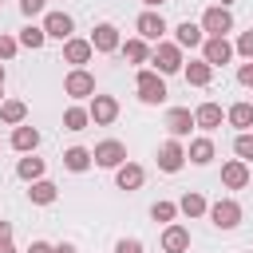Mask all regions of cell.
Segmentation results:
<instances>
[{"mask_svg": "<svg viewBox=\"0 0 253 253\" xmlns=\"http://www.w3.org/2000/svg\"><path fill=\"white\" fill-rule=\"evenodd\" d=\"M63 95H71V99H91V95H95V75H91L87 67H71V71L63 75Z\"/></svg>", "mask_w": 253, "mask_h": 253, "instance_id": "obj_4", "label": "cell"}, {"mask_svg": "<svg viewBox=\"0 0 253 253\" xmlns=\"http://www.w3.org/2000/svg\"><path fill=\"white\" fill-rule=\"evenodd\" d=\"M40 28L47 32V40H71V32H75V24H71L67 12H47Z\"/></svg>", "mask_w": 253, "mask_h": 253, "instance_id": "obj_14", "label": "cell"}, {"mask_svg": "<svg viewBox=\"0 0 253 253\" xmlns=\"http://www.w3.org/2000/svg\"><path fill=\"white\" fill-rule=\"evenodd\" d=\"M28 198H32V206H51L59 198V186L47 178H36V182H28Z\"/></svg>", "mask_w": 253, "mask_h": 253, "instance_id": "obj_24", "label": "cell"}, {"mask_svg": "<svg viewBox=\"0 0 253 253\" xmlns=\"http://www.w3.org/2000/svg\"><path fill=\"white\" fill-rule=\"evenodd\" d=\"M202 32H206V36H225V32H233V12H229L225 4L206 8V12H202Z\"/></svg>", "mask_w": 253, "mask_h": 253, "instance_id": "obj_6", "label": "cell"}, {"mask_svg": "<svg viewBox=\"0 0 253 253\" xmlns=\"http://www.w3.org/2000/svg\"><path fill=\"white\" fill-rule=\"evenodd\" d=\"M87 115H91L95 126H111V123L119 119V99H115V95H91Z\"/></svg>", "mask_w": 253, "mask_h": 253, "instance_id": "obj_9", "label": "cell"}, {"mask_svg": "<svg viewBox=\"0 0 253 253\" xmlns=\"http://www.w3.org/2000/svg\"><path fill=\"white\" fill-rule=\"evenodd\" d=\"M12 150H20V154H32L36 146H40V130L36 126H28V123H20V126H12Z\"/></svg>", "mask_w": 253, "mask_h": 253, "instance_id": "obj_21", "label": "cell"}, {"mask_svg": "<svg viewBox=\"0 0 253 253\" xmlns=\"http://www.w3.org/2000/svg\"><path fill=\"white\" fill-rule=\"evenodd\" d=\"M206 210H210V202H206L198 190H190V194H182V198H178V213H186V217H202Z\"/></svg>", "mask_w": 253, "mask_h": 253, "instance_id": "obj_29", "label": "cell"}, {"mask_svg": "<svg viewBox=\"0 0 253 253\" xmlns=\"http://www.w3.org/2000/svg\"><path fill=\"white\" fill-rule=\"evenodd\" d=\"M182 75H186L190 87H210V83H213V67H210L206 59H190V63H182Z\"/></svg>", "mask_w": 253, "mask_h": 253, "instance_id": "obj_20", "label": "cell"}, {"mask_svg": "<svg viewBox=\"0 0 253 253\" xmlns=\"http://www.w3.org/2000/svg\"><path fill=\"white\" fill-rule=\"evenodd\" d=\"M166 130H170V138H186V134L194 130V111H190V107L166 111Z\"/></svg>", "mask_w": 253, "mask_h": 253, "instance_id": "obj_16", "label": "cell"}, {"mask_svg": "<svg viewBox=\"0 0 253 253\" xmlns=\"http://www.w3.org/2000/svg\"><path fill=\"white\" fill-rule=\"evenodd\" d=\"M0 103H4V87H0Z\"/></svg>", "mask_w": 253, "mask_h": 253, "instance_id": "obj_45", "label": "cell"}, {"mask_svg": "<svg viewBox=\"0 0 253 253\" xmlns=\"http://www.w3.org/2000/svg\"><path fill=\"white\" fill-rule=\"evenodd\" d=\"M150 217L162 221V225H170V221L178 217V202H154V206H150Z\"/></svg>", "mask_w": 253, "mask_h": 253, "instance_id": "obj_33", "label": "cell"}, {"mask_svg": "<svg viewBox=\"0 0 253 253\" xmlns=\"http://www.w3.org/2000/svg\"><path fill=\"white\" fill-rule=\"evenodd\" d=\"M233 55H237V51H233V43H229L225 36H206V43H202V59H206L210 67H225Z\"/></svg>", "mask_w": 253, "mask_h": 253, "instance_id": "obj_8", "label": "cell"}, {"mask_svg": "<svg viewBox=\"0 0 253 253\" xmlns=\"http://www.w3.org/2000/svg\"><path fill=\"white\" fill-rule=\"evenodd\" d=\"M63 166H67L71 174L91 170V150H87V146H67V150H63Z\"/></svg>", "mask_w": 253, "mask_h": 253, "instance_id": "obj_25", "label": "cell"}, {"mask_svg": "<svg viewBox=\"0 0 253 253\" xmlns=\"http://www.w3.org/2000/svg\"><path fill=\"white\" fill-rule=\"evenodd\" d=\"M24 119H28V103H24V99H4V103H0V123L20 126Z\"/></svg>", "mask_w": 253, "mask_h": 253, "instance_id": "obj_26", "label": "cell"}, {"mask_svg": "<svg viewBox=\"0 0 253 253\" xmlns=\"http://www.w3.org/2000/svg\"><path fill=\"white\" fill-rule=\"evenodd\" d=\"M134 32H138L146 43H158V40H162V32H166L162 12H158V8H142V12H138V20H134Z\"/></svg>", "mask_w": 253, "mask_h": 253, "instance_id": "obj_7", "label": "cell"}, {"mask_svg": "<svg viewBox=\"0 0 253 253\" xmlns=\"http://www.w3.org/2000/svg\"><path fill=\"white\" fill-rule=\"evenodd\" d=\"M115 253H146V249H142L138 237H119V241H115Z\"/></svg>", "mask_w": 253, "mask_h": 253, "instance_id": "obj_36", "label": "cell"}, {"mask_svg": "<svg viewBox=\"0 0 253 253\" xmlns=\"http://www.w3.org/2000/svg\"><path fill=\"white\" fill-rule=\"evenodd\" d=\"M43 4H47V0H20V12L32 20V16H40V12H43Z\"/></svg>", "mask_w": 253, "mask_h": 253, "instance_id": "obj_37", "label": "cell"}, {"mask_svg": "<svg viewBox=\"0 0 253 253\" xmlns=\"http://www.w3.org/2000/svg\"><path fill=\"white\" fill-rule=\"evenodd\" d=\"M87 40H91V47H95L99 55H107V51H119V43H123V36H119V28H115V24H95Z\"/></svg>", "mask_w": 253, "mask_h": 253, "instance_id": "obj_11", "label": "cell"}, {"mask_svg": "<svg viewBox=\"0 0 253 253\" xmlns=\"http://www.w3.org/2000/svg\"><path fill=\"white\" fill-rule=\"evenodd\" d=\"M174 43H178L182 51H186V47H190V51H194V47H202V43H206V32H202V24H194V20H182V24L174 28Z\"/></svg>", "mask_w": 253, "mask_h": 253, "instance_id": "obj_15", "label": "cell"}, {"mask_svg": "<svg viewBox=\"0 0 253 253\" xmlns=\"http://www.w3.org/2000/svg\"><path fill=\"white\" fill-rule=\"evenodd\" d=\"M182 166H186V146H182V138H166V142L158 146V170L178 174Z\"/></svg>", "mask_w": 253, "mask_h": 253, "instance_id": "obj_10", "label": "cell"}, {"mask_svg": "<svg viewBox=\"0 0 253 253\" xmlns=\"http://www.w3.org/2000/svg\"><path fill=\"white\" fill-rule=\"evenodd\" d=\"M206 213H210V221L217 229H237L241 225V202H233V198H217Z\"/></svg>", "mask_w": 253, "mask_h": 253, "instance_id": "obj_3", "label": "cell"}, {"mask_svg": "<svg viewBox=\"0 0 253 253\" xmlns=\"http://www.w3.org/2000/svg\"><path fill=\"white\" fill-rule=\"evenodd\" d=\"M87 123H91L87 107H67L63 111V130H87Z\"/></svg>", "mask_w": 253, "mask_h": 253, "instance_id": "obj_31", "label": "cell"}, {"mask_svg": "<svg viewBox=\"0 0 253 253\" xmlns=\"http://www.w3.org/2000/svg\"><path fill=\"white\" fill-rule=\"evenodd\" d=\"M43 170H47V166H43V158H36V150H32V154H24V158L16 162V174H20L24 182H36V178H43Z\"/></svg>", "mask_w": 253, "mask_h": 253, "instance_id": "obj_28", "label": "cell"}, {"mask_svg": "<svg viewBox=\"0 0 253 253\" xmlns=\"http://www.w3.org/2000/svg\"><path fill=\"white\" fill-rule=\"evenodd\" d=\"M119 51H123V59H126V63H150V43H146L142 36L123 40V43H119Z\"/></svg>", "mask_w": 253, "mask_h": 253, "instance_id": "obj_23", "label": "cell"}, {"mask_svg": "<svg viewBox=\"0 0 253 253\" xmlns=\"http://www.w3.org/2000/svg\"><path fill=\"white\" fill-rule=\"evenodd\" d=\"M20 47H28V51H40L43 43H47V32L40 28V24H28V28H20Z\"/></svg>", "mask_w": 253, "mask_h": 253, "instance_id": "obj_30", "label": "cell"}, {"mask_svg": "<svg viewBox=\"0 0 253 253\" xmlns=\"http://www.w3.org/2000/svg\"><path fill=\"white\" fill-rule=\"evenodd\" d=\"M249 162H241V158H229L225 166H221V182L229 186V190H241V186H249Z\"/></svg>", "mask_w": 253, "mask_h": 253, "instance_id": "obj_18", "label": "cell"}, {"mask_svg": "<svg viewBox=\"0 0 253 253\" xmlns=\"http://www.w3.org/2000/svg\"><path fill=\"white\" fill-rule=\"evenodd\" d=\"M0 87H4V63H0Z\"/></svg>", "mask_w": 253, "mask_h": 253, "instance_id": "obj_44", "label": "cell"}, {"mask_svg": "<svg viewBox=\"0 0 253 253\" xmlns=\"http://www.w3.org/2000/svg\"><path fill=\"white\" fill-rule=\"evenodd\" d=\"M91 162H95V166H103V170H115V166H123V162H126V146H123L119 138H103V142L91 150Z\"/></svg>", "mask_w": 253, "mask_h": 253, "instance_id": "obj_5", "label": "cell"}, {"mask_svg": "<svg viewBox=\"0 0 253 253\" xmlns=\"http://www.w3.org/2000/svg\"><path fill=\"white\" fill-rule=\"evenodd\" d=\"M233 154H237L241 162H253V130H237V138H233Z\"/></svg>", "mask_w": 253, "mask_h": 253, "instance_id": "obj_32", "label": "cell"}, {"mask_svg": "<svg viewBox=\"0 0 253 253\" xmlns=\"http://www.w3.org/2000/svg\"><path fill=\"white\" fill-rule=\"evenodd\" d=\"M28 253H55V245H47V241H32Z\"/></svg>", "mask_w": 253, "mask_h": 253, "instance_id": "obj_39", "label": "cell"}, {"mask_svg": "<svg viewBox=\"0 0 253 253\" xmlns=\"http://www.w3.org/2000/svg\"><path fill=\"white\" fill-rule=\"evenodd\" d=\"M233 51H237V55H245V59H253V28L237 36V43H233Z\"/></svg>", "mask_w": 253, "mask_h": 253, "instance_id": "obj_35", "label": "cell"}, {"mask_svg": "<svg viewBox=\"0 0 253 253\" xmlns=\"http://www.w3.org/2000/svg\"><path fill=\"white\" fill-rule=\"evenodd\" d=\"M0 253H16V249H12V241H4V245H0Z\"/></svg>", "mask_w": 253, "mask_h": 253, "instance_id": "obj_43", "label": "cell"}, {"mask_svg": "<svg viewBox=\"0 0 253 253\" xmlns=\"http://www.w3.org/2000/svg\"><path fill=\"white\" fill-rule=\"evenodd\" d=\"M150 63H154L158 75H174V71H182L186 59H182V47H178V43H162V40H158V47L150 51Z\"/></svg>", "mask_w": 253, "mask_h": 253, "instance_id": "obj_2", "label": "cell"}, {"mask_svg": "<svg viewBox=\"0 0 253 253\" xmlns=\"http://www.w3.org/2000/svg\"><path fill=\"white\" fill-rule=\"evenodd\" d=\"M213 154H217V150H213V138H210V134H202V138H194V142L186 146V162H194V166H210Z\"/></svg>", "mask_w": 253, "mask_h": 253, "instance_id": "obj_22", "label": "cell"}, {"mask_svg": "<svg viewBox=\"0 0 253 253\" xmlns=\"http://www.w3.org/2000/svg\"><path fill=\"white\" fill-rule=\"evenodd\" d=\"M12 241V221H0V245Z\"/></svg>", "mask_w": 253, "mask_h": 253, "instance_id": "obj_40", "label": "cell"}, {"mask_svg": "<svg viewBox=\"0 0 253 253\" xmlns=\"http://www.w3.org/2000/svg\"><path fill=\"white\" fill-rule=\"evenodd\" d=\"M16 51H20V40H16V36H8V32H0V63H4V59H12Z\"/></svg>", "mask_w": 253, "mask_h": 253, "instance_id": "obj_34", "label": "cell"}, {"mask_svg": "<svg viewBox=\"0 0 253 253\" xmlns=\"http://www.w3.org/2000/svg\"><path fill=\"white\" fill-rule=\"evenodd\" d=\"M134 91H138V99H142L146 107H158V103L166 99V75H158L154 67H138Z\"/></svg>", "mask_w": 253, "mask_h": 253, "instance_id": "obj_1", "label": "cell"}, {"mask_svg": "<svg viewBox=\"0 0 253 253\" xmlns=\"http://www.w3.org/2000/svg\"><path fill=\"white\" fill-rule=\"evenodd\" d=\"M142 4H146V8H162L166 0H142Z\"/></svg>", "mask_w": 253, "mask_h": 253, "instance_id": "obj_42", "label": "cell"}, {"mask_svg": "<svg viewBox=\"0 0 253 253\" xmlns=\"http://www.w3.org/2000/svg\"><path fill=\"white\" fill-rule=\"evenodd\" d=\"M225 123L237 126V130H253V103H233L225 111Z\"/></svg>", "mask_w": 253, "mask_h": 253, "instance_id": "obj_27", "label": "cell"}, {"mask_svg": "<svg viewBox=\"0 0 253 253\" xmlns=\"http://www.w3.org/2000/svg\"><path fill=\"white\" fill-rule=\"evenodd\" d=\"M221 123H225V111H221L217 103H202V107L194 111V126H198V130H206V134H210V130H217Z\"/></svg>", "mask_w": 253, "mask_h": 253, "instance_id": "obj_17", "label": "cell"}, {"mask_svg": "<svg viewBox=\"0 0 253 253\" xmlns=\"http://www.w3.org/2000/svg\"><path fill=\"white\" fill-rule=\"evenodd\" d=\"M146 182V170L138 166V162H123V166H115V186L119 190H138Z\"/></svg>", "mask_w": 253, "mask_h": 253, "instance_id": "obj_19", "label": "cell"}, {"mask_svg": "<svg viewBox=\"0 0 253 253\" xmlns=\"http://www.w3.org/2000/svg\"><path fill=\"white\" fill-rule=\"evenodd\" d=\"M190 249V229L182 221H170L162 229V253H186Z\"/></svg>", "mask_w": 253, "mask_h": 253, "instance_id": "obj_13", "label": "cell"}, {"mask_svg": "<svg viewBox=\"0 0 253 253\" xmlns=\"http://www.w3.org/2000/svg\"><path fill=\"white\" fill-rule=\"evenodd\" d=\"M55 253H79V249H75L71 241H59V245H55Z\"/></svg>", "mask_w": 253, "mask_h": 253, "instance_id": "obj_41", "label": "cell"}, {"mask_svg": "<svg viewBox=\"0 0 253 253\" xmlns=\"http://www.w3.org/2000/svg\"><path fill=\"white\" fill-rule=\"evenodd\" d=\"M91 55H95L91 40H79V36L63 40V63H71V67H87V63H91Z\"/></svg>", "mask_w": 253, "mask_h": 253, "instance_id": "obj_12", "label": "cell"}, {"mask_svg": "<svg viewBox=\"0 0 253 253\" xmlns=\"http://www.w3.org/2000/svg\"><path fill=\"white\" fill-rule=\"evenodd\" d=\"M237 83H241V87H253V59L237 67Z\"/></svg>", "mask_w": 253, "mask_h": 253, "instance_id": "obj_38", "label": "cell"}]
</instances>
